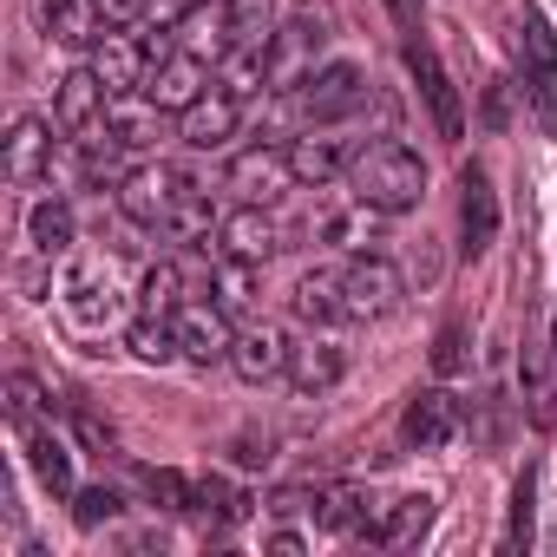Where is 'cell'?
<instances>
[{"label":"cell","mask_w":557,"mask_h":557,"mask_svg":"<svg viewBox=\"0 0 557 557\" xmlns=\"http://www.w3.org/2000/svg\"><path fill=\"white\" fill-rule=\"evenodd\" d=\"M119 210H125V223H138L151 236H171V243H203L223 223L216 203H210V184L177 171V164H138L119 184Z\"/></svg>","instance_id":"cell-1"},{"label":"cell","mask_w":557,"mask_h":557,"mask_svg":"<svg viewBox=\"0 0 557 557\" xmlns=\"http://www.w3.org/2000/svg\"><path fill=\"white\" fill-rule=\"evenodd\" d=\"M348 184H355V203H361V210H374V216H407V210L426 197V164H420V151L381 138V145H368V151L355 158Z\"/></svg>","instance_id":"cell-2"},{"label":"cell","mask_w":557,"mask_h":557,"mask_svg":"<svg viewBox=\"0 0 557 557\" xmlns=\"http://www.w3.org/2000/svg\"><path fill=\"white\" fill-rule=\"evenodd\" d=\"M368 106V73L355 60H329V66H309L296 86H283V112L309 132V125H342Z\"/></svg>","instance_id":"cell-3"},{"label":"cell","mask_w":557,"mask_h":557,"mask_svg":"<svg viewBox=\"0 0 557 557\" xmlns=\"http://www.w3.org/2000/svg\"><path fill=\"white\" fill-rule=\"evenodd\" d=\"M335 289H342V315L348 329L361 322H387L400 302H407V283H400V269L374 249H355L348 262H335Z\"/></svg>","instance_id":"cell-4"},{"label":"cell","mask_w":557,"mask_h":557,"mask_svg":"<svg viewBox=\"0 0 557 557\" xmlns=\"http://www.w3.org/2000/svg\"><path fill=\"white\" fill-rule=\"evenodd\" d=\"M518 92H524L537 132L557 138V40L537 8H524V21H518Z\"/></svg>","instance_id":"cell-5"},{"label":"cell","mask_w":557,"mask_h":557,"mask_svg":"<svg viewBox=\"0 0 557 557\" xmlns=\"http://www.w3.org/2000/svg\"><path fill=\"white\" fill-rule=\"evenodd\" d=\"M400 60H407V73H413L420 99H426L433 132H440L446 145H459V138H466V106H459V86L446 79V66H440V53H433L426 27H420V34H400Z\"/></svg>","instance_id":"cell-6"},{"label":"cell","mask_w":557,"mask_h":557,"mask_svg":"<svg viewBox=\"0 0 557 557\" xmlns=\"http://www.w3.org/2000/svg\"><path fill=\"white\" fill-rule=\"evenodd\" d=\"M361 151H368V138H355L348 125H309L302 138H289V171L302 190H322V184L348 177Z\"/></svg>","instance_id":"cell-7"},{"label":"cell","mask_w":557,"mask_h":557,"mask_svg":"<svg viewBox=\"0 0 557 557\" xmlns=\"http://www.w3.org/2000/svg\"><path fill=\"white\" fill-rule=\"evenodd\" d=\"M60 296H66V315H73L79 329H106V322L119 315V275H112L106 256H79V262L66 269Z\"/></svg>","instance_id":"cell-8"},{"label":"cell","mask_w":557,"mask_h":557,"mask_svg":"<svg viewBox=\"0 0 557 557\" xmlns=\"http://www.w3.org/2000/svg\"><path fill=\"white\" fill-rule=\"evenodd\" d=\"M289 361H296V348H289V335L275 329V322H249V329H236V342H230V368H236V381H249V387L289 381Z\"/></svg>","instance_id":"cell-9"},{"label":"cell","mask_w":557,"mask_h":557,"mask_svg":"<svg viewBox=\"0 0 557 557\" xmlns=\"http://www.w3.org/2000/svg\"><path fill=\"white\" fill-rule=\"evenodd\" d=\"M86 66L106 79V92H112V99H125V92H145V79H151L158 53H151V40H138V34H106V40L92 47V60H86Z\"/></svg>","instance_id":"cell-10"},{"label":"cell","mask_w":557,"mask_h":557,"mask_svg":"<svg viewBox=\"0 0 557 557\" xmlns=\"http://www.w3.org/2000/svg\"><path fill=\"white\" fill-rule=\"evenodd\" d=\"M243 106H249V99H236V92L210 86L190 112H177V138H184L190 151H223V145L243 132Z\"/></svg>","instance_id":"cell-11"},{"label":"cell","mask_w":557,"mask_h":557,"mask_svg":"<svg viewBox=\"0 0 557 557\" xmlns=\"http://www.w3.org/2000/svg\"><path fill=\"white\" fill-rule=\"evenodd\" d=\"M216 243H223V256H236V262H269L275 249H289V230L275 223L262 203H243V210H230L223 223H216Z\"/></svg>","instance_id":"cell-12"},{"label":"cell","mask_w":557,"mask_h":557,"mask_svg":"<svg viewBox=\"0 0 557 557\" xmlns=\"http://www.w3.org/2000/svg\"><path fill=\"white\" fill-rule=\"evenodd\" d=\"M203 92H210V60H203V53H190V47H177L171 60H158V66H151V79H145V99H151V106H164V112H190Z\"/></svg>","instance_id":"cell-13"},{"label":"cell","mask_w":557,"mask_h":557,"mask_svg":"<svg viewBox=\"0 0 557 557\" xmlns=\"http://www.w3.org/2000/svg\"><path fill=\"white\" fill-rule=\"evenodd\" d=\"M106 106H112L106 79H99L92 66H79V73H66L60 92H53V125H60L66 138H92V132L106 125Z\"/></svg>","instance_id":"cell-14"},{"label":"cell","mask_w":557,"mask_h":557,"mask_svg":"<svg viewBox=\"0 0 557 557\" xmlns=\"http://www.w3.org/2000/svg\"><path fill=\"white\" fill-rule=\"evenodd\" d=\"M177 348H184V361H197V368H210V361H230V315L210 302V296H190L177 315Z\"/></svg>","instance_id":"cell-15"},{"label":"cell","mask_w":557,"mask_h":557,"mask_svg":"<svg viewBox=\"0 0 557 557\" xmlns=\"http://www.w3.org/2000/svg\"><path fill=\"white\" fill-rule=\"evenodd\" d=\"M492 236H498V190H492V177L479 164H466L459 171V249L485 256Z\"/></svg>","instance_id":"cell-16"},{"label":"cell","mask_w":557,"mask_h":557,"mask_svg":"<svg viewBox=\"0 0 557 557\" xmlns=\"http://www.w3.org/2000/svg\"><path fill=\"white\" fill-rule=\"evenodd\" d=\"M453 433H459V400H453L446 387H426V394L407 400V413H400V446H413V453H440Z\"/></svg>","instance_id":"cell-17"},{"label":"cell","mask_w":557,"mask_h":557,"mask_svg":"<svg viewBox=\"0 0 557 557\" xmlns=\"http://www.w3.org/2000/svg\"><path fill=\"white\" fill-rule=\"evenodd\" d=\"M426 531H433V498L426 492H407V498H394V505H381L368 518L361 544H374V550H413Z\"/></svg>","instance_id":"cell-18"},{"label":"cell","mask_w":557,"mask_h":557,"mask_svg":"<svg viewBox=\"0 0 557 557\" xmlns=\"http://www.w3.org/2000/svg\"><path fill=\"white\" fill-rule=\"evenodd\" d=\"M296 184V171H289V151H269V145H256V151H243L236 164H230V177H223V190H236L243 203H275Z\"/></svg>","instance_id":"cell-19"},{"label":"cell","mask_w":557,"mask_h":557,"mask_svg":"<svg viewBox=\"0 0 557 557\" xmlns=\"http://www.w3.org/2000/svg\"><path fill=\"white\" fill-rule=\"evenodd\" d=\"M40 177H53V125L47 119H14V132H8V184L27 190Z\"/></svg>","instance_id":"cell-20"},{"label":"cell","mask_w":557,"mask_h":557,"mask_svg":"<svg viewBox=\"0 0 557 557\" xmlns=\"http://www.w3.org/2000/svg\"><path fill=\"white\" fill-rule=\"evenodd\" d=\"M164 106H151L145 92H125V99H112L106 106V132L125 145V151H158L164 145Z\"/></svg>","instance_id":"cell-21"},{"label":"cell","mask_w":557,"mask_h":557,"mask_svg":"<svg viewBox=\"0 0 557 557\" xmlns=\"http://www.w3.org/2000/svg\"><path fill=\"white\" fill-rule=\"evenodd\" d=\"M309 511H315V524L322 531H335V537H361L368 531V518H374V498L361 492V485H322V492H296Z\"/></svg>","instance_id":"cell-22"},{"label":"cell","mask_w":557,"mask_h":557,"mask_svg":"<svg viewBox=\"0 0 557 557\" xmlns=\"http://www.w3.org/2000/svg\"><path fill=\"white\" fill-rule=\"evenodd\" d=\"M342 374H348V348H342L329 329H315V342H302L296 361H289V387H296V394H329Z\"/></svg>","instance_id":"cell-23"},{"label":"cell","mask_w":557,"mask_h":557,"mask_svg":"<svg viewBox=\"0 0 557 557\" xmlns=\"http://www.w3.org/2000/svg\"><path fill=\"white\" fill-rule=\"evenodd\" d=\"M34 21L47 40L73 47V53H92L99 47V14H92V0H34Z\"/></svg>","instance_id":"cell-24"},{"label":"cell","mask_w":557,"mask_h":557,"mask_svg":"<svg viewBox=\"0 0 557 557\" xmlns=\"http://www.w3.org/2000/svg\"><path fill=\"white\" fill-rule=\"evenodd\" d=\"M21 446H27V466L40 472V485L53 492V498H73L79 485H73V446L47 426V420H34L27 433H21Z\"/></svg>","instance_id":"cell-25"},{"label":"cell","mask_w":557,"mask_h":557,"mask_svg":"<svg viewBox=\"0 0 557 557\" xmlns=\"http://www.w3.org/2000/svg\"><path fill=\"white\" fill-rule=\"evenodd\" d=\"M289 309H296V322H309V329H348V315H342V289H335V262H322V269H309L302 283H296V296H289Z\"/></svg>","instance_id":"cell-26"},{"label":"cell","mask_w":557,"mask_h":557,"mask_svg":"<svg viewBox=\"0 0 557 557\" xmlns=\"http://www.w3.org/2000/svg\"><path fill=\"white\" fill-rule=\"evenodd\" d=\"M275 40V0H223V60Z\"/></svg>","instance_id":"cell-27"},{"label":"cell","mask_w":557,"mask_h":557,"mask_svg":"<svg viewBox=\"0 0 557 557\" xmlns=\"http://www.w3.org/2000/svg\"><path fill=\"white\" fill-rule=\"evenodd\" d=\"M73 236H79V223H73V203L66 197H40L34 210H27V243H34V256H66L73 249Z\"/></svg>","instance_id":"cell-28"},{"label":"cell","mask_w":557,"mask_h":557,"mask_svg":"<svg viewBox=\"0 0 557 557\" xmlns=\"http://www.w3.org/2000/svg\"><path fill=\"white\" fill-rule=\"evenodd\" d=\"M531 348V342H524ZM524 413L537 433H557V387H550V348L524 355Z\"/></svg>","instance_id":"cell-29"},{"label":"cell","mask_w":557,"mask_h":557,"mask_svg":"<svg viewBox=\"0 0 557 557\" xmlns=\"http://www.w3.org/2000/svg\"><path fill=\"white\" fill-rule=\"evenodd\" d=\"M132 479L151 498V511H197V485L184 472H171V466H132Z\"/></svg>","instance_id":"cell-30"},{"label":"cell","mask_w":557,"mask_h":557,"mask_svg":"<svg viewBox=\"0 0 557 557\" xmlns=\"http://www.w3.org/2000/svg\"><path fill=\"white\" fill-rule=\"evenodd\" d=\"M210 296H216V309H223V315H243V309L256 302V262L223 256V262L210 269Z\"/></svg>","instance_id":"cell-31"},{"label":"cell","mask_w":557,"mask_h":557,"mask_svg":"<svg viewBox=\"0 0 557 557\" xmlns=\"http://www.w3.org/2000/svg\"><path fill=\"white\" fill-rule=\"evenodd\" d=\"M125 348L138 355V361H177L184 348H177V322L171 315H138L132 322V335H125Z\"/></svg>","instance_id":"cell-32"},{"label":"cell","mask_w":557,"mask_h":557,"mask_svg":"<svg viewBox=\"0 0 557 557\" xmlns=\"http://www.w3.org/2000/svg\"><path fill=\"white\" fill-rule=\"evenodd\" d=\"M531 518H537V466H524L518 472V485H511V518H505V550H524L531 544Z\"/></svg>","instance_id":"cell-33"},{"label":"cell","mask_w":557,"mask_h":557,"mask_svg":"<svg viewBox=\"0 0 557 557\" xmlns=\"http://www.w3.org/2000/svg\"><path fill=\"white\" fill-rule=\"evenodd\" d=\"M197 511L216 524H243L249 518V492H236L230 479H197Z\"/></svg>","instance_id":"cell-34"},{"label":"cell","mask_w":557,"mask_h":557,"mask_svg":"<svg viewBox=\"0 0 557 557\" xmlns=\"http://www.w3.org/2000/svg\"><path fill=\"white\" fill-rule=\"evenodd\" d=\"M0 394H8V426L14 433H27L34 420H47V400H40V381L34 374H8V387H0Z\"/></svg>","instance_id":"cell-35"},{"label":"cell","mask_w":557,"mask_h":557,"mask_svg":"<svg viewBox=\"0 0 557 557\" xmlns=\"http://www.w3.org/2000/svg\"><path fill=\"white\" fill-rule=\"evenodd\" d=\"M119 511H125L119 485H86V492H73V524H79V531H99V524H112Z\"/></svg>","instance_id":"cell-36"},{"label":"cell","mask_w":557,"mask_h":557,"mask_svg":"<svg viewBox=\"0 0 557 557\" xmlns=\"http://www.w3.org/2000/svg\"><path fill=\"white\" fill-rule=\"evenodd\" d=\"M466 361H472V355H466V329H459V322H446V329H440V342H433V374H446V381H453V374H466Z\"/></svg>","instance_id":"cell-37"},{"label":"cell","mask_w":557,"mask_h":557,"mask_svg":"<svg viewBox=\"0 0 557 557\" xmlns=\"http://www.w3.org/2000/svg\"><path fill=\"white\" fill-rule=\"evenodd\" d=\"M73 426H79V440H86V446H99V453H112V426H106V420H92V413L79 407V413H73Z\"/></svg>","instance_id":"cell-38"},{"label":"cell","mask_w":557,"mask_h":557,"mask_svg":"<svg viewBox=\"0 0 557 557\" xmlns=\"http://www.w3.org/2000/svg\"><path fill=\"white\" fill-rule=\"evenodd\" d=\"M190 8H203V0H158V14H151V21H158V27H177Z\"/></svg>","instance_id":"cell-39"},{"label":"cell","mask_w":557,"mask_h":557,"mask_svg":"<svg viewBox=\"0 0 557 557\" xmlns=\"http://www.w3.org/2000/svg\"><path fill=\"white\" fill-rule=\"evenodd\" d=\"M550 368H557V315H550Z\"/></svg>","instance_id":"cell-40"}]
</instances>
